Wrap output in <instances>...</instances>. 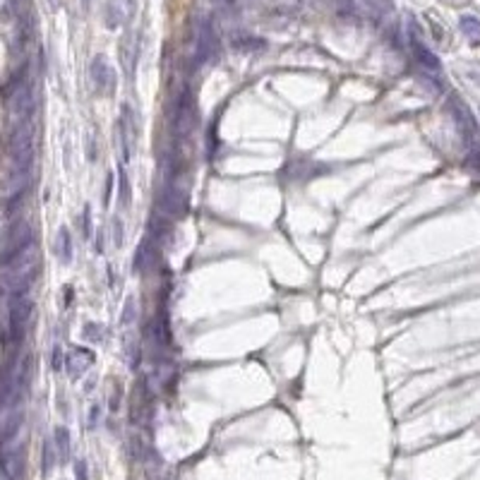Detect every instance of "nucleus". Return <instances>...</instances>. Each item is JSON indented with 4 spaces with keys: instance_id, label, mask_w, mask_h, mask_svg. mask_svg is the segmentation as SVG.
Instances as JSON below:
<instances>
[{
    "instance_id": "9d476101",
    "label": "nucleus",
    "mask_w": 480,
    "mask_h": 480,
    "mask_svg": "<svg viewBox=\"0 0 480 480\" xmlns=\"http://www.w3.org/2000/svg\"><path fill=\"white\" fill-rule=\"evenodd\" d=\"M459 29L464 32V37L471 41L473 46H480V20L473 15H464L459 20Z\"/></svg>"
},
{
    "instance_id": "aec40b11",
    "label": "nucleus",
    "mask_w": 480,
    "mask_h": 480,
    "mask_svg": "<svg viewBox=\"0 0 480 480\" xmlns=\"http://www.w3.org/2000/svg\"><path fill=\"white\" fill-rule=\"evenodd\" d=\"M53 370H63V348L61 346H56L53 348Z\"/></svg>"
},
{
    "instance_id": "2eb2a0df",
    "label": "nucleus",
    "mask_w": 480,
    "mask_h": 480,
    "mask_svg": "<svg viewBox=\"0 0 480 480\" xmlns=\"http://www.w3.org/2000/svg\"><path fill=\"white\" fill-rule=\"evenodd\" d=\"M120 53L125 56V65H127V70H132L134 53H137V49H134V44H132V37H127V39L120 44Z\"/></svg>"
},
{
    "instance_id": "423d86ee",
    "label": "nucleus",
    "mask_w": 480,
    "mask_h": 480,
    "mask_svg": "<svg viewBox=\"0 0 480 480\" xmlns=\"http://www.w3.org/2000/svg\"><path fill=\"white\" fill-rule=\"evenodd\" d=\"M134 13V3L132 0H108L106 10H103V17H106V27L108 29H118L122 25L132 20Z\"/></svg>"
},
{
    "instance_id": "a211bd4d",
    "label": "nucleus",
    "mask_w": 480,
    "mask_h": 480,
    "mask_svg": "<svg viewBox=\"0 0 480 480\" xmlns=\"http://www.w3.org/2000/svg\"><path fill=\"white\" fill-rule=\"evenodd\" d=\"M216 10H221L224 15H236L238 13V0H212Z\"/></svg>"
},
{
    "instance_id": "39448f33",
    "label": "nucleus",
    "mask_w": 480,
    "mask_h": 480,
    "mask_svg": "<svg viewBox=\"0 0 480 480\" xmlns=\"http://www.w3.org/2000/svg\"><path fill=\"white\" fill-rule=\"evenodd\" d=\"M89 75H91V82L96 84V89L101 94H113L115 91V84H118V75H115L113 65L106 61V56H96L91 61V68H89Z\"/></svg>"
},
{
    "instance_id": "4468645a",
    "label": "nucleus",
    "mask_w": 480,
    "mask_h": 480,
    "mask_svg": "<svg viewBox=\"0 0 480 480\" xmlns=\"http://www.w3.org/2000/svg\"><path fill=\"white\" fill-rule=\"evenodd\" d=\"M233 49H238V51H262V49H265V41L255 39V37H236V39H233Z\"/></svg>"
},
{
    "instance_id": "f257e3e1",
    "label": "nucleus",
    "mask_w": 480,
    "mask_h": 480,
    "mask_svg": "<svg viewBox=\"0 0 480 480\" xmlns=\"http://www.w3.org/2000/svg\"><path fill=\"white\" fill-rule=\"evenodd\" d=\"M39 267H41V257H39L37 243H34L27 250H22V253H17L15 257H10L8 262L0 265V291L10 298L27 296L39 277Z\"/></svg>"
},
{
    "instance_id": "20e7f679",
    "label": "nucleus",
    "mask_w": 480,
    "mask_h": 480,
    "mask_svg": "<svg viewBox=\"0 0 480 480\" xmlns=\"http://www.w3.org/2000/svg\"><path fill=\"white\" fill-rule=\"evenodd\" d=\"M29 317H32V296H15L10 298V308H8V327H10V336L20 339L25 334Z\"/></svg>"
},
{
    "instance_id": "6ab92c4d",
    "label": "nucleus",
    "mask_w": 480,
    "mask_h": 480,
    "mask_svg": "<svg viewBox=\"0 0 480 480\" xmlns=\"http://www.w3.org/2000/svg\"><path fill=\"white\" fill-rule=\"evenodd\" d=\"M75 478L77 480H89V473H87V461H77V464H75Z\"/></svg>"
},
{
    "instance_id": "dca6fc26",
    "label": "nucleus",
    "mask_w": 480,
    "mask_h": 480,
    "mask_svg": "<svg viewBox=\"0 0 480 480\" xmlns=\"http://www.w3.org/2000/svg\"><path fill=\"white\" fill-rule=\"evenodd\" d=\"M84 336L89 339V341H101V339H103V327L94 324V322H87V324H84Z\"/></svg>"
},
{
    "instance_id": "9b49d317",
    "label": "nucleus",
    "mask_w": 480,
    "mask_h": 480,
    "mask_svg": "<svg viewBox=\"0 0 480 480\" xmlns=\"http://www.w3.org/2000/svg\"><path fill=\"white\" fill-rule=\"evenodd\" d=\"M58 464V452H56V444L51 440L44 442V452H41V473L44 476H51L53 468Z\"/></svg>"
},
{
    "instance_id": "0eeeda50",
    "label": "nucleus",
    "mask_w": 480,
    "mask_h": 480,
    "mask_svg": "<svg viewBox=\"0 0 480 480\" xmlns=\"http://www.w3.org/2000/svg\"><path fill=\"white\" fill-rule=\"evenodd\" d=\"M94 360H96V355L91 353L89 348H84V346H75L72 350L68 353V358H65V367H68V374L72 379H80L82 374H84L89 367L94 365Z\"/></svg>"
},
{
    "instance_id": "1a4fd4ad",
    "label": "nucleus",
    "mask_w": 480,
    "mask_h": 480,
    "mask_svg": "<svg viewBox=\"0 0 480 480\" xmlns=\"http://www.w3.org/2000/svg\"><path fill=\"white\" fill-rule=\"evenodd\" d=\"M56 255H58V260H61L63 265H70V262H72L75 245H72V236H70L68 228H61V231H58V238H56Z\"/></svg>"
},
{
    "instance_id": "6e6552de",
    "label": "nucleus",
    "mask_w": 480,
    "mask_h": 480,
    "mask_svg": "<svg viewBox=\"0 0 480 480\" xmlns=\"http://www.w3.org/2000/svg\"><path fill=\"white\" fill-rule=\"evenodd\" d=\"M53 444H56V452H58V461L61 464H68L70 454H72V437H70L68 427H56L53 432Z\"/></svg>"
},
{
    "instance_id": "ddd939ff",
    "label": "nucleus",
    "mask_w": 480,
    "mask_h": 480,
    "mask_svg": "<svg viewBox=\"0 0 480 480\" xmlns=\"http://www.w3.org/2000/svg\"><path fill=\"white\" fill-rule=\"evenodd\" d=\"M118 197L122 200V207H130V200H132L130 178H127L125 168H120V166H118Z\"/></svg>"
},
{
    "instance_id": "412c9836",
    "label": "nucleus",
    "mask_w": 480,
    "mask_h": 480,
    "mask_svg": "<svg viewBox=\"0 0 480 480\" xmlns=\"http://www.w3.org/2000/svg\"><path fill=\"white\" fill-rule=\"evenodd\" d=\"M58 3H61V0H49V5H51V8H58Z\"/></svg>"
},
{
    "instance_id": "f03ea898",
    "label": "nucleus",
    "mask_w": 480,
    "mask_h": 480,
    "mask_svg": "<svg viewBox=\"0 0 480 480\" xmlns=\"http://www.w3.org/2000/svg\"><path fill=\"white\" fill-rule=\"evenodd\" d=\"M29 245H34V231L29 226V221H17L15 226H10V231L3 236V245H0V265L8 262L10 257L27 250Z\"/></svg>"
},
{
    "instance_id": "7ed1b4c3",
    "label": "nucleus",
    "mask_w": 480,
    "mask_h": 480,
    "mask_svg": "<svg viewBox=\"0 0 480 480\" xmlns=\"http://www.w3.org/2000/svg\"><path fill=\"white\" fill-rule=\"evenodd\" d=\"M216 49H219V41H216V32L212 27V22L207 17H200L197 20V29H195V61L200 63H209L216 56Z\"/></svg>"
},
{
    "instance_id": "f3484780",
    "label": "nucleus",
    "mask_w": 480,
    "mask_h": 480,
    "mask_svg": "<svg viewBox=\"0 0 480 480\" xmlns=\"http://www.w3.org/2000/svg\"><path fill=\"white\" fill-rule=\"evenodd\" d=\"M80 226H82V238H91V209L84 207V212H82V219H80Z\"/></svg>"
},
{
    "instance_id": "f8f14e48",
    "label": "nucleus",
    "mask_w": 480,
    "mask_h": 480,
    "mask_svg": "<svg viewBox=\"0 0 480 480\" xmlns=\"http://www.w3.org/2000/svg\"><path fill=\"white\" fill-rule=\"evenodd\" d=\"M413 51H415V56H418L420 65H425L427 70H432V72H437V70H440V61H437L435 53H432V51H427L420 41H413Z\"/></svg>"
}]
</instances>
